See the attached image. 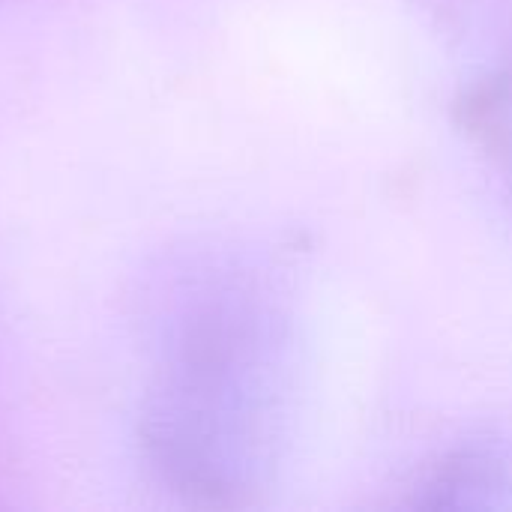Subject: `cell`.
<instances>
[{"mask_svg":"<svg viewBox=\"0 0 512 512\" xmlns=\"http://www.w3.org/2000/svg\"><path fill=\"white\" fill-rule=\"evenodd\" d=\"M255 333L228 300L195 306L177 327L141 408V447L174 492L234 504L255 465Z\"/></svg>","mask_w":512,"mask_h":512,"instance_id":"6da1fadb","label":"cell"},{"mask_svg":"<svg viewBox=\"0 0 512 512\" xmlns=\"http://www.w3.org/2000/svg\"><path fill=\"white\" fill-rule=\"evenodd\" d=\"M512 483L510 459L501 450H468L447 462L426 486L432 507L489 504V492H507Z\"/></svg>","mask_w":512,"mask_h":512,"instance_id":"7a4b0ae2","label":"cell"},{"mask_svg":"<svg viewBox=\"0 0 512 512\" xmlns=\"http://www.w3.org/2000/svg\"><path fill=\"white\" fill-rule=\"evenodd\" d=\"M0 3H3V0H0Z\"/></svg>","mask_w":512,"mask_h":512,"instance_id":"3957f363","label":"cell"}]
</instances>
